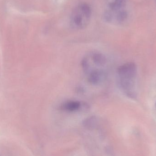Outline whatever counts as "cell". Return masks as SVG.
Returning a JSON list of instances; mask_svg holds the SVG:
<instances>
[{
    "label": "cell",
    "instance_id": "1",
    "mask_svg": "<svg viewBox=\"0 0 156 156\" xmlns=\"http://www.w3.org/2000/svg\"><path fill=\"white\" fill-rule=\"evenodd\" d=\"M107 58L99 52H92L84 57L81 67L87 81L91 84L99 85L107 76Z\"/></svg>",
    "mask_w": 156,
    "mask_h": 156
},
{
    "label": "cell",
    "instance_id": "2",
    "mask_svg": "<svg viewBox=\"0 0 156 156\" xmlns=\"http://www.w3.org/2000/svg\"><path fill=\"white\" fill-rule=\"evenodd\" d=\"M91 16L90 6L86 3L80 4L74 8L71 13L70 26L77 30L83 29L89 24Z\"/></svg>",
    "mask_w": 156,
    "mask_h": 156
},
{
    "label": "cell",
    "instance_id": "3",
    "mask_svg": "<svg viewBox=\"0 0 156 156\" xmlns=\"http://www.w3.org/2000/svg\"><path fill=\"white\" fill-rule=\"evenodd\" d=\"M137 73L136 65L133 63H128L119 67L117 69L118 83H122L135 82Z\"/></svg>",
    "mask_w": 156,
    "mask_h": 156
},
{
    "label": "cell",
    "instance_id": "4",
    "mask_svg": "<svg viewBox=\"0 0 156 156\" xmlns=\"http://www.w3.org/2000/svg\"><path fill=\"white\" fill-rule=\"evenodd\" d=\"M127 17V12L124 9L118 11L105 10L104 13V19L111 23H121L124 22Z\"/></svg>",
    "mask_w": 156,
    "mask_h": 156
},
{
    "label": "cell",
    "instance_id": "5",
    "mask_svg": "<svg viewBox=\"0 0 156 156\" xmlns=\"http://www.w3.org/2000/svg\"><path fill=\"white\" fill-rule=\"evenodd\" d=\"M83 107L82 103L77 101H68L60 105L59 109L68 112H74L80 111Z\"/></svg>",
    "mask_w": 156,
    "mask_h": 156
},
{
    "label": "cell",
    "instance_id": "6",
    "mask_svg": "<svg viewBox=\"0 0 156 156\" xmlns=\"http://www.w3.org/2000/svg\"><path fill=\"white\" fill-rule=\"evenodd\" d=\"M126 0H106V10L118 11L124 9Z\"/></svg>",
    "mask_w": 156,
    "mask_h": 156
},
{
    "label": "cell",
    "instance_id": "7",
    "mask_svg": "<svg viewBox=\"0 0 156 156\" xmlns=\"http://www.w3.org/2000/svg\"><path fill=\"white\" fill-rule=\"evenodd\" d=\"M155 106H156V104H155Z\"/></svg>",
    "mask_w": 156,
    "mask_h": 156
}]
</instances>
